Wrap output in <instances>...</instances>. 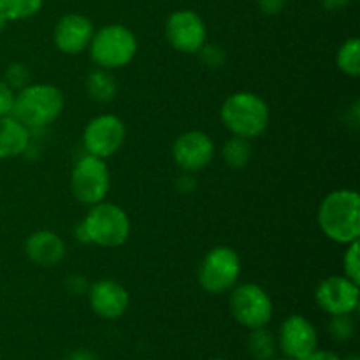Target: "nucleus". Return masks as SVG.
<instances>
[{
  "label": "nucleus",
  "instance_id": "f257e3e1",
  "mask_svg": "<svg viewBox=\"0 0 360 360\" xmlns=\"http://www.w3.org/2000/svg\"><path fill=\"white\" fill-rule=\"evenodd\" d=\"M319 225L334 243L350 245L360 236V199L355 190L341 188L322 200L319 207Z\"/></svg>",
  "mask_w": 360,
  "mask_h": 360
},
{
  "label": "nucleus",
  "instance_id": "f03ea898",
  "mask_svg": "<svg viewBox=\"0 0 360 360\" xmlns=\"http://www.w3.org/2000/svg\"><path fill=\"white\" fill-rule=\"evenodd\" d=\"M130 236V218L118 204H94L76 231V238L83 243H94L104 248H118Z\"/></svg>",
  "mask_w": 360,
  "mask_h": 360
},
{
  "label": "nucleus",
  "instance_id": "7ed1b4c3",
  "mask_svg": "<svg viewBox=\"0 0 360 360\" xmlns=\"http://www.w3.org/2000/svg\"><path fill=\"white\" fill-rule=\"evenodd\" d=\"M65 98L60 88L53 84H27L14 95L11 115L28 129H42L55 122L63 111Z\"/></svg>",
  "mask_w": 360,
  "mask_h": 360
},
{
  "label": "nucleus",
  "instance_id": "20e7f679",
  "mask_svg": "<svg viewBox=\"0 0 360 360\" xmlns=\"http://www.w3.org/2000/svg\"><path fill=\"white\" fill-rule=\"evenodd\" d=\"M220 116L232 136L248 141L262 136L269 125V108L266 101L252 91L232 94L221 105Z\"/></svg>",
  "mask_w": 360,
  "mask_h": 360
},
{
  "label": "nucleus",
  "instance_id": "39448f33",
  "mask_svg": "<svg viewBox=\"0 0 360 360\" xmlns=\"http://www.w3.org/2000/svg\"><path fill=\"white\" fill-rule=\"evenodd\" d=\"M91 60L101 69L111 70L129 65L137 53V39L125 25H108L95 32L90 46Z\"/></svg>",
  "mask_w": 360,
  "mask_h": 360
},
{
  "label": "nucleus",
  "instance_id": "423d86ee",
  "mask_svg": "<svg viewBox=\"0 0 360 360\" xmlns=\"http://www.w3.org/2000/svg\"><path fill=\"white\" fill-rule=\"evenodd\" d=\"M241 274V259L231 246H214L199 266V283L207 294L221 295L236 287Z\"/></svg>",
  "mask_w": 360,
  "mask_h": 360
},
{
  "label": "nucleus",
  "instance_id": "0eeeda50",
  "mask_svg": "<svg viewBox=\"0 0 360 360\" xmlns=\"http://www.w3.org/2000/svg\"><path fill=\"white\" fill-rule=\"evenodd\" d=\"M229 308L236 322L246 329L266 327L273 319V301L269 294L255 283H245L232 288Z\"/></svg>",
  "mask_w": 360,
  "mask_h": 360
},
{
  "label": "nucleus",
  "instance_id": "6e6552de",
  "mask_svg": "<svg viewBox=\"0 0 360 360\" xmlns=\"http://www.w3.org/2000/svg\"><path fill=\"white\" fill-rule=\"evenodd\" d=\"M111 186V174L102 158L86 155L81 158L70 174V190L81 204L94 206L105 199Z\"/></svg>",
  "mask_w": 360,
  "mask_h": 360
},
{
  "label": "nucleus",
  "instance_id": "1a4fd4ad",
  "mask_svg": "<svg viewBox=\"0 0 360 360\" xmlns=\"http://www.w3.org/2000/svg\"><path fill=\"white\" fill-rule=\"evenodd\" d=\"M125 123L116 115H98L88 122L83 132V144L88 155L105 158L112 157L125 143Z\"/></svg>",
  "mask_w": 360,
  "mask_h": 360
},
{
  "label": "nucleus",
  "instance_id": "9d476101",
  "mask_svg": "<svg viewBox=\"0 0 360 360\" xmlns=\"http://www.w3.org/2000/svg\"><path fill=\"white\" fill-rule=\"evenodd\" d=\"M165 37L179 53H199L206 44V25L193 11H176L167 18Z\"/></svg>",
  "mask_w": 360,
  "mask_h": 360
},
{
  "label": "nucleus",
  "instance_id": "9b49d317",
  "mask_svg": "<svg viewBox=\"0 0 360 360\" xmlns=\"http://www.w3.org/2000/svg\"><path fill=\"white\" fill-rule=\"evenodd\" d=\"M315 299L330 316L352 315L359 306V283L347 276H329L316 287Z\"/></svg>",
  "mask_w": 360,
  "mask_h": 360
},
{
  "label": "nucleus",
  "instance_id": "f8f14e48",
  "mask_svg": "<svg viewBox=\"0 0 360 360\" xmlns=\"http://www.w3.org/2000/svg\"><path fill=\"white\" fill-rule=\"evenodd\" d=\"M214 157V143L206 132L188 130L172 144V158L176 165L186 172H197L207 167Z\"/></svg>",
  "mask_w": 360,
  "mask_h": 360
},
{
  "label": "nucleus",
  "instance_id": "ddd939ff",
  "mask_svg": "<svg viewBox=\"0 0 360 360\" xmlns=\"http://www.w3.org/2000/svg\"><path fill=\"white\" fill-rule=\"evenodd\" d=\"M278 341H280V348L285 357L304 360L319 347V334L308 319L302 315H292L281 323Z\"/></svg>",
  "mask_w": 360,
  "mask_h": 360
},
{
  "label": "nucleus",
  "instance_id": "4468645a",
  "mask_svg": "<svg viewBox=\"0 0 360 360\" xmlns=\"http://www.w3.org/2000/svg\"><path fill=\"white\" fill-rule=\"evenodd\" d=\"M88 301L95 315L105 320L122 319L130 304V295L123 285L112 280H98L88 288Z\"/></svg>",
  "mask_w": 360,
  "mask_h": 360
},
{
  "label": "nucleus",
  "instance_id": "2eb2a0df",
  "mask_svg": "<svg viewBox=\"0 0 360 360\" xmlns=\"http://www.w3.org/2000/svg\"><path fill=\"white\" fill-rule=\"evenodd\" d=\"M94 23L83 14H65L60 18L53 32L56 48L65 55H77L90 46L94 37Z\"/></svg>",
  "mask_w": 360,
  "mask_h": 360
},
{
  "label": "nucleus",
  "instance_id": "dca6fc26",
  "mask_svg": "<svg viewBox=\"0 0 360 360\" xmlns=\"http://www.w3.org/2000/svg\"><path fill=\"white\" fill-rule=\"evenodd\" d=\"M25 253L41 267H55L65 257V243L56 232L35 231L25 241Z\"/></svg>",
  "mask_w": 360,
  "mask_h": 360
},
{
  "label": "nucleus",
  "instance_id": "f3484780",
  "mask_svg": "<svg viewBox=\"0 0 360 360\" xmlns=\"http://www.w3.org/2000/svg\"><path fill=\"white\" fill-rule=\"evenodd\" d=\"M30 146V129L7 115L0 118V158H14L23 155Z\"/></svg>",
  "mask_w": 360,
  "mask_h": 360
},
{
  "label": "nucleus",
  "instance_id": "a211bd4d",
  "mask_svg": "<svg viewBox=\"0 0 360 360\" xmlns=\"http://www.w3.org/2000/svg\"><path fill=\"white\" fill-rule=\"evenodd\" d=\"M86 90L94 101L111 102L116 95V81L105 69H95L86 77Z\"/></svg>",
  "mask_w": 360,
  "mask_h": 360
},
{
  "label": "nucleus",
  "instance_id": "6ab92c4d",
  "mask_svg": "<svg viewBox=\"0 0 360 360\" xmlns=\"http://www.w3.org/2000/svg\"><path fill=\"white\" fill-rule=\"evenodd\" d=\"M248 350L255 360H273L276 355V338L266 327L252 329L248 338Z\"/></svg>",
  "mask_w": 360,
  "mask_h": 360
},
{
  "label": "nucleus",
  "instance_id": "aec40b11",
  "mask_svg": "<svg viewBox=\"0 0 360 360\" xmlns=\"http://www.w3.org/2000/svg\"><path fill=\"white\" fill-rule=\"evenodd\" d=\"M221 155H224V160L229 167L243 169L245 165H248L250 158H252V144L245 137L232 136L224 144Z\"/></svg>",
  "mask_w": 360,
  "mask_h": 360
},
{
  "label": "nucleus",
  "instance_id": "412c9836",
  "mask_svg": "<svg viewBox=\"0 0 360 360\" xmlns=\"http://www.w3.org/2000/svg\"><path fill=\"white\" fill-rule=\"evenodd\" d=\"M336 63L343 74L350 77H357L360 74V41L352 37L341 44L338 49Z\"/></svg>",
  "mask_w": 360,
  "mask_h": 360
},
{
  "label": "nucleus",
  "instance_id": "4be33fe9",
  "mask_svg": "<svg viewBox=\"0 0 360 360\" xmlns=\"http://www.w3.org/2000/svg\"><path fill=\"white\" fill-rule=\"evenodd\" d=\"M44 0H0V14L7 21L27 20L41 11Z\"/></svg>",
  "mask_w": 360,
  "mask_h": 360
},
{
  "label": "nucleus",
  "instance_id": "5701e85b",
  "mask_svg": "<svg viewBox=\"0 0 360 360\" xmlns=\"http://www.w3.org/2000/svg\"><path fill=\"white\" fill-rule=\"evenodd\" d=\"M329 333L338 343H347L354 338L355 334V323L350 315H336L330 319Z\"/></svg>",
  "mask_w": 360,
  "mask_h": 360
},
{
  "label": "nucleus",
  "instance_id": "b1692460",
  "mask_svg": "<svg viewBox=\"0 0 360 360\" xmlns=\"http://www.w3.org/2000/svg\"><path fill=\"white\" fill-rule=\"evenodd\" d=\"M347 252L343 255V271H345V276L348 280L355 281V283H360V245L359 241L350 243L347 245Z\"/></svg>",
  "mask_w": 360,
  "mask_h": 360
},
{
  "label": "nucleus",
  "instance_id": "393cba45",
  "mask_svg": "<svg viewBox=\"0 0 360 360\" xmlns=\"http://www.w3.org/2000/svg\"><path fill=\"white\" fill-rule=\"evenodd\" d=\"M4 81H6L13 90L14 88L21 90V88H25L27 84H30L28 83V81H30V72H28L27 67L21 65V63H13V65L7 67Z\"/></svg>",
  "mask_w": 360,
  "mask_h": 360
},
{
  "label": "nucleus",
  "instance_id": "a878e982",
  "mask_svg": "<svg viewBox=\"0 0 360 360\" xmlns=\"http://www.w3.org/2000/svg\"><path fill=\"white\" fill-rule=\"evenodd\" d=\"M200 58L204 60V63H207L210 67H221L225 62V53L221 51L218 46L204 44L199 51Z\"/></svg>",
  "mask_w": 360,
  "mask_h": 360
},
{
  "label": "nucleus",
  "instance_id": "bb28decb",
  "mask_svg": "<svg viewBox=\"0 0 360 360\" xmlns=\"http://www.w3.org/2000/svg\"><path fill=\"white\" fill-rule=\"evenodd\" d=\"M14 90L6 83L4 79H0V118L7 116L13 112L14 105Z\"/></svg>",
  "mask_w": 360,
  "mask_h": 360
},
{
  "label": "nucleus",
  "instance_id": "cd10ccee",
  "mask_svg": "<svg viewBox=\"0 0 360 360\" xmlns=\"http://www.w3.org/2000/svg\"><path fill=\"white\" fill-rule=\"evenodd\" d=\"M287 0H259V7L264 14H280L283 11Z\"/></svg>",
  "mask_w": 360,
  "mask_h": 360
},
{
  "label": "nucleus",
  "instance_id": "c85d7f7f",
  "mask_svg": "<svg viewBox=\"0 0 360 360\" xmlns=\"http://www.w3.org/2000/svg\"><path fill=\"white\" fill-rule=\"evenodd\" d=\"M304 360H343V359H341L338 354H334V352L319 350V348H316V350H313Z\"/></svg>",
  "mask_w": 360,
  "mask_h": 360
},
{
  "label": "nucleus",
  "instance_id": "c756f323",
  "mask_svg": "<svg viewBox=\"0 0 360 360\" xmlns=\"http://www.w3.org/2000/svg\"><path fill=\"white\" fill-rule=\"evenodd\" d=\"M327 11H341L350 4V0H320Z\"/></svg>",
  "mask_w": 360,
  "mask_h": 360
},
{
  "label": "nucleus",
  "instance_id": "7c9ffc66",
  "mask_svg": "<svg viewBox=\"0 0 360 360\" xmlns=\"http://www.w3.org/2000/svg\"><path fill=\"white\" fill-rule=\"evenodd\" d=\"M63 360H94V357H91V355H88V354H84V352H81V354H74L72 357H67Z\"/></svg>",
  "mask_w": 360,
  "mask_h": 360
},
{
  "label": "nucleus",
  "instance_id": "2f4dec72",
  "mask_svg": "<svg viewBox=\"0 0 360 360\" xmlns=\"http://www.w3.org/2000/svg\"><path fill=\"white\" fill-rule=\"evenodd\" d=\"M6 25H7V20L2 16V14H0V30H4V28H6Z\"/></svg>",
  "mask_w": 360,
  "mask_h": 360
},
{
  "label": "nucleus",
  "instance_id": "473e14b6",
  "mask_svg": "<svg viewBox=\"0 0 360 360\" xmlns=\"http://www.w3.org/2000/svg\"><path fill=\"white\" fill-rule=\"evenodd\" d=\"M347 360H359V357H355V355H354V357H348Z\"/></svg>",
  "mask_w": 360,
  "mask_h": 360
},
{
  "label": "nucleus",
  "instance_id": "72a5a7b5",
  "mask_svg": "<svg viewBox=\"0 0 360 360\" xmlns=\"http://www.w3.org/2000/svg\"><path fill=\"white\" fill-rule=\"evenodd\" d=\"M273 360H292V359H288V357H285V359H273Z\"/></svg>",
  "mask_w": 360,
  "mask_h": 360
},
{
  "label": "nucleus",
  "instance_id": "f704fd0d",
  "mask_svg": "<svg viewBox=\"0 0 360 360\" xmlns=\"http://www.w3.org/2000/svg\"><path fill=\"white\" fill-rule=\"evenodd\" d=\"M213 360H224V359H213Z\"/></svg>",
  "mask_w": 360,
  "mask_h": 360
}]
</instances>
